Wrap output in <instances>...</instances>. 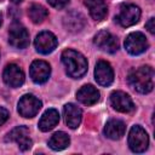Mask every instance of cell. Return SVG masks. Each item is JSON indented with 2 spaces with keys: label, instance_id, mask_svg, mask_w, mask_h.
I'll use <instances>...</instances> for the list:
<instances>
[{
  "label": "cell",
  "instance_id": "obj_1",
  "mask_svg": "<svg viewBox=\"0 0 155 155\" xmlns=\"http://www.w3.org/2000/svg\"><path fill=\"white\" fill-rule=\"evenodd\" d=\"M128 85L139 93H149L154 87V70L151 67H140L127 78Z\"/></svg>",
  "mask_w": 155,
  "mask_h": 155
},
{
  "label": "cell",
  "instance_id": "obj_7",
  "mask_svg": "<svg viewBox=\"0 0 155 155\" xmlns=\"http://www.w3.org/2000/svg\"><path fill=\"white\" fill-rule=\"evenodd\" d=\"M41 105V101L34 94H24L18 102V113L24 117H33L39 113Z\"/></svg>",
  "mask_w": 155,
  "mask_h": 155
},
{
  "label": "cell",
  "instance_id": "obj_9",
  "mask_svg": "<svg viewBox=\"0 0 155 155\" xmlns=\"http://www.w3.org/2000/svg\"><path fill=\"white\" fill-rule=\"evenodd\" d=\"M110 104L111 107L120 113H132L134 110V104L131 97L122 91H114L110 94Z\"/></svg>",
  "mask_w": 155,
  "mask_h": 155
},
{
  "label": "cell",
  "instance_id": "obj_11",
  "mask_svg": "<svg viewBox=\"0 0 155 155\" xmlns=\"http://www.w3.org/2000/svg\"><path fill=\"white\" fill-rule=\"evenodd\" d=\"M7 142H16L21 150H28L31 147V139L29 138V130L25 126H18L13 128L6 137Z\"/></svg>",
  "mask_w": 155,
  "mask_h": 155
},
{
  "label": "cell",
  "instance_id": "obj_26",
  "mask_svg": "<svg viewBox=\"0 0 155 155\" xmlns=\"http://www.w3.org/2000/svg\"><path fill=\"white\" fill-rule=\"evenodd\" d=\"M12 2H15V4H19V2H22L23 0H11Z\"/></svg>",
  "mask_w": 155,
  "mask_h": 155
},
{
  "label": "cell",
  "instance_id": "obj_4",
  "mask_svg": "<svg viewBox=\"0 0 155 155\" xmlns=\"http://www.w3.org/2000/svg\"><path fill=\"white\" fill-rule=\"evenodd\" d=\"M140 18V10L133 4H124L120 7V12L116 16V21L122 27H131L136 24Z\"/></svg>",
  "mask_w": 155,
  "mask_h": 155
},
{
  "label": "cell",
  "instance_id": "obj_27",
  "mask_svg": "<svg viewBox=\"0 0 155 155\" xmlns=\"http://www.w3.org/2000/svg\"><path fill=\"white\" fill-rule=\"evenodd\" d=\"M1 23H2V17H1V13H0V25H1Z\"/></svg>",
  "mask_w": 155,
  "mask_h": 155
},
{
  "label": "cell",
  "instance_id": "obj_8",
  "mask_svg": "<svg viewBox=\"0 0 155 155\" xmlns=\"http://www.w3.org/2000/svg\"><path fill=\"white\" fill-rule=\"evenodd\" d=\"M94 45L97 47H99L102 51L108 52V53H115L119 48V41L109 31L107 30H101L96 34L94 40H93Z\"/></svg>",
  "mask_w": 155,
  "mask_h": 155
},
{
  "label": "cell",
  "instance_id": "obj_20",
  "mask_svg": "<svg viewBox=\"0 0 155 155\" xmlns=\"http://www.w3.org/2000/svg\"><path fill=\"white\" fill-rule=\"evenodd\" d=\"M85 25V18L79 12H70L64 17V27L67 30L76 33L80 31Z\"/></svg>",
  "mask_w": 155,
  "mask_h": 155
},
{
  "label": "cell",
  "instance_id": "obj_2",
  "mask_svg": "<svg viewBox=\"0 0 155 155\" xmlns=\"http://www.w3.org/2000/svg\"><path fill=\"white\" fill-rule=\"evenodd\" d=\"M62 62L65 67V71L70 78L79 79L87 71V61L78 51L65 50L62 53Z\"/></svg>",
  "mask_w": 155,
  "mask_h": 155
},
{
  "label": "cell",
  "instance_id": "obj_21",
  "mask_svg": "<svg viewBox=\"0 0 155 155\" xmlns=\"http://www.w3.org/2000/svg\"><path fill=\"white\" fill-rule=\"evenodd\" d=\"M70 143L69 136L64 132H56L48 140V145L53 150H63Z\"/></svg>",
  "mask_w": 155,
  "mask_h": 155
},
{
  "label": "cell",
  "instance_id": "obj_18",
  "mask_svg": "<svg viewBox=\"0 0 155 155\" xmlns=\"http://www.w3.org/2000/svg\"><path fill=\"white\" fill-rule=\"evenodd\" d=\"M126 126L120 120H109L104 127V134L110 139H120L125 134Z\"/></svg>",
  "mask_w": 155,
  "mask_h": 155
},
{
  "label": "cell",
  "instance_id": "obj_23",
  "mask_svg": "<svg viewBox=\"0 0 155 155\" xmlns=\"http://www.w3.org/2000/svg\"><path fill=\"white\" fill-rule=\"evenodd\" d=\"M47 1H48V4H50L52 7L58 8V10L64 8V7L69 4V0H47Z\"/></svg>",
  "mask_w": 155,
  "mask_h": 155
},
{
  "label": "cell",
  "instance_id": "obj_15",
  "mask_svg": "<svg viewBox=\"0 0 155 155\" xmlns=\"http://www.w3.org/2000/svg\"><path fill=\"white\" fill-rule=\"evenodd\" d=\"M63 113H64V121L70 128L79 127L82 119V111L79 107H76L73 103H68L64 105Z\"/></svg>",
  "mask_w": 155,
  "mask_h": 155
},
{
  "label": "cell",
  "instance_id": "obj_10",
  "mask_svg": "<svg viewBox=\"0 0 155 155\" xmlns=\"http://www.w3.org/2000/svg\"><path fill=\"white\" fill-rule=\"evenodd\" d=\"M35 48L42 54L51 53L57 47V38L51 31H41L35 38Z\"/></svg>",
  "mask_w": 155,
  "mask_h": 155
},
{
  "label": "cell",
  "instance_id": "obj_17",
  "mask_svg": "<svg viewBox=\"0 0 155 155\" xmlns=\"http://www.w3.org/2000/svg\"><path fill=\"white\" fill-rule=\"evenodd\" d=\"M85 6L88 8L91 17L94 21H102L108 13V7L104 0H85Z\"/></svg>",
  "mask_w": 155,
  "mask_h": 155
},
{
  "label": "cell",
  "instance_id": "obj_16",
  "mask_svg": "<svg viewBox=\"0 0 155 155\" xmlns=\"http://www.w3.org/2000/svg\"><path fill=\"white\" fill-rule=\"evenodd\" d=\"M76 98L85 105H92L99 101V92L92 85H85L78 91Z\"/></svg>",
  "mask_w": 155,
  "mask_h": 155
},
{
  "label": "cell",
  "instance_id": "obj_19",
  "mask_svg": "<svg viewBox=\"0 0 155 155\" xmlns=\"http://www.w3.org/2000/svg\"><path fill=\"white\" fill-rule=\"evenodd\" d=\"M58 121H59L58 111L56 109H47L42 114V116L39 121V128L44 132H47V131L52 130L58 124Z\"/></svg>",
  "mask_w": 155,
  "mask_h": 155
},
{
  "label": "cell",
  "instance_id": "obj_5",
  "mask_svg": "<svg viewBox=\"0 0 155 155\" xmlns=\"http://www.w3.org/2000/svg\"><path fill=\"white\" fill-rule=\"evenodd\" d=\"M125 48L130 54H140L148 48V41L144 34L139 31H133L127 35L125 40Z\"/></svg>",
  "mask_w": 155,
  "mask_h": 155
},
{
  "label": "cell",
  "instance_id": "obj_24",
  "mask_svg": "<svg viewBox=\"0 0 155 155\" xmlns=\"http://www.w3.org/2000/svg\"><path fill=\"white\" fill-rule=\"evenodd\" d=\"M7 119H8V111L5 108L0 107V126L2 124H5L7 121Z\"/></svg>",
  "mask_w": 155,
  "mask_h": 155
},
{
  "label": "cell",
  "instance_id": "obj_6",
  "mask_svg": "<svg viewBox=\"0 0 155 155\" xmlns=\"http://www.w3.org/2000/svg\"><path fill=\"white\" fill-rule=\"evenodd\" d=\"M8 42L16 48H25L29 45V34L27 29L19 23H13L8 30Z\"/></svg>",
  "mask_w": 155,
  "mask_h": 155
},
{
  "label": "cell",
  "instance_id": "obj_25",
  "mask_svg": "<svg viewBox=\"0 0 155 155\" xmlns=\"http://www.w3.org/2000/svg\"><path fill=\"white\" fill-rule=\"evenodd\" d=\"M145 27H147V29L149 30L150 34H155V19H154L153 17L147 22Z\"/></svg>",
  "mask_w": 155,
  "mask_h": 155
},
{
  "label": "cell",
  "instance_id": "obj_14",
  "mask_svg": "<svg viewBox=\"0 0 155 155\" xmlns=\"http://www.w3.org/2000/svg\"><path fill=\"white\" fill-rule=\"evenodd\" d=\"M96 81L101 86H109L114 81V71L111 65L105 61H99L94 69Z\"/></svg>",
  "mask_w": 155,
  "mask_h": 155
},
{
  "label": "cell",
  "instance_id": "obj_12",
  "mask_svg": "<svg viewBox=\"0 0 155 155\" xmlns=\"http://www.w3.org/2000/svg\"><path fill=\"white\" fill-rule=\"evenodd\" d=\"M4 81L10 87H19L24 82V73L17 64H7L2 73Z\"/></svg>",
  "mask_w": 155,
  "mask_h": 155
},
{
  "label": "cell",
  "instance_id": "obj_13",
  "mask_svg": "<svg viewBox=\"0 0 155 155\" xmlns=\"http://www.w3.org/2000/svg\"><path fill=\"white\" fill-rule=\"evenodd\" d=\"M50 73H51V68L48 63H46L45 61H34L29 69L30 78L36 84L46 82L50 78Z\"/></svg>",
  "mask_w": 155,
  "mask_h": 155
},
{
  "label": "cell",
  "instance_id": "obj_22",
  "mask_svg": "<svg viewBox=\"0 0 155 155\" xmlns=\"http://www.w3.org/2000/svg\"><path fill=\"white\" fill-rule=\"evenodd\" d=\"M28 16L33 23H42L48 16V12L44 6L39 4H33L28 10Z\"/></svg>",
  "mask_w": 155,
  "mask_h": 155
},
{
  "label": "cell",
  "instance_id": "obj_3",
  "mask_svg": "<svg viewBox=\"0 0 155 155\" xmlns=\"http://www.w3.org/2000/svg\"><path fill=\"white\" fill-rule=\"evenodd\" d=\"M128 145L134 153H143L149 145V138L143 127L139 125L133 126L128 133Z\"/></svg>",
  "mask_w": 155,
  "mask_h": 155
}]
</instances>
